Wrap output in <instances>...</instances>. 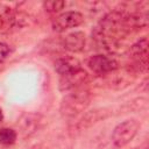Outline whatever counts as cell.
<instances>
[{"label": "cell", "mask_w": 149, "mask_h": 149, "mask_svg": "<svg viewBox=\"0 0 149 149\" xmlns=\"http://www.w3.org/2000/svg\"><path fill=\"white\" fill-rule=\"evenodd\" d=\"M17 134L12 128H1L0 129V143L3 146H10L16 141Z\"/></svg>", "instance_id": "obj_9"}, {"label": "cell", "mask_w": 149, "mask_h": 149, "mask_svg": "<svg viewBox=\"0 0 149 149\" xmlns=\"http://www.w3.org/2000/svg\"><path fill=\"white\" fill-rule=\"evenodd\" d=\"M108 116L107 112L105 108H100V109H94L88 113H86L84 115V118L80 120V122L78 123V128L79 129H86L93 125H95L97 122H99L100 120H104Z\"/></svg>", "instance_id": "obj_8"}, {"label": "cell", "mask_w": 149, "mask_h": 149, "mask_svg": "<svg viewBox=\"0 0 149 149\" xmlns=\"http://www.w3.org/2000/svg\"><path fill=\"white\" fill-rule=\"evenodd\" d=\"M80 69H81V64L74 57L64 56V57L58 58L55 62V71L59 76H65V74L76 72V71H78Z\"/></svg>", "instance_id": "obj_7"}, {"label": "cell", "mask_w": 149, "mask_h": 149, "mask_svg": "<svg viewBox=\"0 0 149 149\" xmlns=\"http://www.w3.org/2000/svg\"><path fill=\"white\" fill-rule=\"evenodd\" d=\"M9 47L8 44L3 43V42H0V63H2L9 55Z\"/></svg>", "instance_id": "obj_11"}, {"label": "cell", "mask_w": 149, "mask_h": 149, "mask_svg": "<svg viewBox=\"0 0 149 149\" xmlns=\"http://www.w3.org/2000/svg\"><path fill=\"white\" fill-rule=\"evenodd\" d=\"M91 95L87 91H76L66 94L61 104V114L64 118H73L84 112L90 105Z\"/></svg>", "instance_id": "obj_1"}, {"label": "cell", "mask_w": 149, "mask_h": 149, "mask_svg": "<svg viewBox=\"0 0 149 149\" xmlns=\"http://www.w3.org/2000/svg\"><path fill=\"white\" fill-rule=\"evenodd\" d=\"M65 6V2L62 0H50V1H45L43 2V7L47 12L50 13H57L59 10H62Z\"/></svg>", "instance_id": "obj_10"}, {"label": "cell", "mask_w": 149, "mask_h": 149, "mask_svg": "<svg viewBox=\"0 0 149 149\" xmlns=\"http://www.w3.org/2000/svg\"><path fill=\"white\" fill-rule=\"evenodd\" d=\"M3 120V113H2V109L0 108V122Z\"/></svg>", "instance_id": "obj_12"}, {"label": "cell", "mask_w": 149, "mask_h": 149, "mask_svg": "<svg viewBox=\"0 0 149 149\" xmlns=\"http://www.w3.org/2000/svg\"><path fill=\"white\" fill-rule=\"evenodd\" d=\"M84 22V16L80 12L77 10H68L58 16L52 21V29L57 33L65 31L71 28H76Z\"/></svg>", "instance_id": "obj_3"}, {"label": "cell", "mask_w": 149, "mask_h": 149, "mask_svg": "<svg viewBox=\"0 0 149 149\" xmlns=\"http://www.w3.org/2000/svg\"><path fill=\"white\" fill-rule=\"evenodd\" d=\"M141 122L136 119H128L120 122L112 133V143L115 148H122L128 144L137 134Z\"/></svg>", "instance_id": "obj_2"}, {"label": "cell", "mask_w": 149, "mask_h": 149, "mask_svg": "<svg viewBox=\"0 0 149 149\" xmlns=\"http://www.w3.org/2000/svg\"><path fill=\"white\" fill-rule=\"evenodd\" d=\"M63 47L64 49H66L68 51L71 52H80L86 43V38H85V34L83 31H73L68 34L63 41Z\"/></svg>", "instance_id": "obj_6"}, {"label": "cell", "mask_w": 149, "mask_h": 149, "mask_svg": "<svg viewBox=\"0 0 149 149\" xmlns=\"http://www.w3.org/2000/svg\"><path fill=\"white\" fill-rule=\"evenodd\" d=\"M88 68L97 74H106L114 72L119 68V63L108 56L104 55H94L87 61Z\"/></svg>", "instance_id": "obj_4"}, {"label": "cell", "mask_w": 149, "mask_h": 149, "mask_svg": "<svg viewBox=\"0 0 149 149\" xmlns=\"http://www.w3.org/2000/svg\"><path fill=\"white\" fill-rule=\"evenodd\" d=\"M86 79H87V72L85 70L80 69L76 72L65 74V76H61L59 81H58V88L63 92L70 91V90L78 87L79 85L84 84Z\"/></svg>", "instance_id": "obj_5"}]
</instances>
